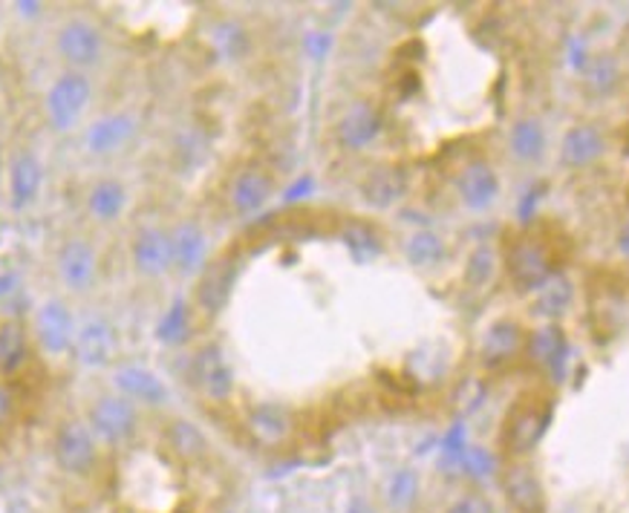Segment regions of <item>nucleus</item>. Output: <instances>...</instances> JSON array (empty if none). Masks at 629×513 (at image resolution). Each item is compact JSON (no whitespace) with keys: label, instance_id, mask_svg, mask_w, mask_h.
Instances as JSON below:
<instances>
[{"label":"nucleus","instance_id":"cd10ccee","mask_svg":"<svg viewBox=\"0 0 629 513\" xmlns=\"http://www.w3.org/2000/svg\"><path fill=\"white\" fill-rule=\"evenodd\" d=\"M127 208V191L119 180L93 182L87 194V210L96 223H116Z\"/></svg>","mask_w":629,"mask_h":513},{"label":"nucleus","instance_id":"f3484780","mask_svg":"<svg viewBox=\"0 0 629 513\" xmlns=\"http://www.w3.org/2000/svg\"><path fill=\"white\" fill-rule=\"evenodd\" d=\"M133 269L145 277H162L165 272L173 269L171 251V231L159 226H145L133 237Z\"/></svg>","mask_w":629,"mask_h":513},{"label":"nucleus","instance_id":"6e6552de","mask_svg":"<svg viewBox=\"0 0 629 513\" xmlns=\"http://www.w3.org/2000/svg\"><path fill=\"white\" fill-rule=\"evenodd\" d=\"M188 375L209 401H228L234 396V369L217 343H205L196 350Z\"/></svg>","mask_w":629,"mask_h":513},{"label":"nucleus","instance_id":"4c0bfd02","mask_svg":"<svg viewBox=\"0 0 629 513\" xmlns=\"http://www.w3.org/2000/svg\"><path fill=\"white\" fill-rule=\"evenodd\" d=\"M445 513H494V502L480 490H468V493L453 499L451 505L445 508Z\"/></svg>","mask_w":629,"mask_h":513},{"label":"nucleus","instance_id":"39448f33","mask_svg":"<svg viewBox=\"0 0 629 513\" xmlns=\"http://www.w3.org/2000/svg\"><path fill=\"white\" fill-rule=\"evenodd\" d=\"M136 424H139V412L125 396H101L87 412V428L93 430L96 442L110 444V447L125 444L136 433Z\"/></svg>","mask_w":629,"mask_h":513},{"label":"nucleus","instance_id":"c756f323","mask_svg":"<svg viewBox=\"0 0 629 513\" xmlns=\"http://www.w3.org/2000/svg\"><path fill=\"white\" fill-rule=\"evenodd\" d=\"M165 442H168V447H171L182 461H200L205 459V453H209V438H205V433L196 428L194 421H171L168 430H165Z\"/></svg>","mask_w":629,"mask_h":513},{"label":"nucleus","instance_id":"1a4fd4ad","mask_svg":"<svg viewBox=\"0 0 629 513\" xmlns=\"http://www.w3.org/2000/svg\"><path fill=\"white\" fill-rule=\"evenodd\" d=\"M526 350V329L520 320L497 318L491 320L480 338V364L482 369H503L517 361Z\"/></svg>","mask_w":629,"mask_h":513},{"label":"nucleus","instance_id":"0eeeda50","mask_svg":"<svg viewBox=\"0 0 629 513\" xmlns=\"http://www.w3.org/2000/svg\"><path fill=\"white\" fill-rule=\"evenodd\" d=\"M55 49L61 55L64 64H70L72 72H81L87 67H96L104 55V38H101L99 26L85 21V18H72L55 35Z\"/></svg>","mask_w":629,"mask_h":513},{"label":"nucleus","instance_id":"37998d69","mask_svg":"<svg viewBox=\"0 0 629 513\" xmlns=\"http://www.w3.org/2000/svg\"><path fill=\"white\" fill-rule=\"evenodd\" d=\"M18 9H24V15H35V9H41V3H18Z\"/></svg>","mask_w":629,"mask_h":513},{"label":"nucleus","instance_id":"4be33fe9","mask_svg":"<svg viewBox=\"0 0 629 513\" xmlns=\"http://www.w3.org/2000/svg\"><path fill=\"white\" fill-rule=\"evenodd\" d=\"M119 350L116 341V329L110 327L108 320L93 318L81 323L76 332V343H72V352H76V358L81 361L85 366H108L113 361Z\"/></svg>","mask_w":629,"mask_h":513},{"label":"nucleus","instance_id":"58836bf2","mask_svg":"<svg viewBox=\"0 0 629 513\" xmlns=\"http://www.w3.org/2000/svg\"><path fill=\"white\" fill-rule=\"evenodd\" d=\"M347 513H375L373 502L364 497H352L350 505H347Z\"/></svg>","mask_w":629,"mask_h":513},{"label":"nucleus","instance_id":"4468645a","mask_svg":"<svg viewBox=\"0 0 629 513\" xmlns=\"http://www.w3.org/2000/svg\"><path fill=\"white\" fill-rule=\"evenodd\" d=\"M58 277L70 292H87L99 281V254L87 240H67L55 256Z\"/></svg>","mask_w":629,"mask_h":513},{"label":"nucleus","instance_id":"b1692460","mask_svg":"<svg viewBox=\"0 0 629 513\" xmlns=\"http://www.w3.org/2000/svg\"><path fill=\"white\" fill-rule=\"evenodd\" d=\"M136 130H139V122L133 113H110V116L96 118L93 125L87 127L85 145L90 153L108 156L113 150L125 148L127 141L136 136Z\"/></svg>","mask_w":629,"mask_h":513},{"label":"nucleus","instance_id":"c9c22d12","mask_svg":"<svg viewBox=\"0 0 629 513\" xmlns=\"http://www.w3.org/2000/svg\"><path fill=\"white\" fill-rule=\"evenodd\" d=\"M497 249L494 246H476L471 254H468L465 263V283L471 288H485L491 281H494V274H497Z\"/></svg>","mask_w":629,"mask_h":513},{"label":"nucleus","instance_id":"72a5a7b5","mask_svg":"<svg viewBox=\"0 0 629 513\" xmlns=\"http://www.w3.org/2000/svg\"><path fill=\"white\" fill-rule=\"evenodd\" d=\"M26 361V332L18 320L0 323V373H15Z\"/></svg>","mask_w":629,"mask_h":513},{"label":"nucleus","instance_id":"7ed1b4c3","mask_svg":"<svg viewBox=\"0 0 629 513\" xmlns=\"http://www.w3.org/2000/svg\"><path fill=\"white\" fill-rule=\"evenodd\" d=\"M549 421H552L549 407L537 404V401L514 407L503 428V447L508 453V459H529L543 442Z\"/></svg>","mask_w":629,"mask_h":513},{"label":"nucleus","instance_id":"f8f14e48","mask_svg":"<svg viewBox=\"0 0 629 513\" xmlns=\"http://www.w3.org/2000/svg\"><path fill=\"white\" fill-rule=\"evenodd\" d=\"M237 274H240V263L232 260V256H223L217 263L205 265L200 274V283H196V306L205 315H211V318H217L220 311L228 306V300H232L234 286H237Z\"/></svg>","mask_w":629,"mask_h":513},{"label":"nucleus","instance_id":"9d476101","mask_svg":"<svg viewBox=\"0 0 629 513\" xmlns=\"http://www.w3.org/2000/svg\"><path fill=\"white\" fill-rule=\"evenodd\" d=\"M453 187H457L459 203L465 205L468 210H488L491 205L499 200V173L494 171V164L488 159H471L459 168L457 180H453Z\"/></svg>","mask_w":629,"mask_h":513},{"label":"nucleus","instance_id":"dca6fc26","mask_svg":"<svg viewBox=\"0 0 629 513\" xmlns=\"http://www.w3.org/2000/svg\"><path fill=\"white\" fill-rule=\"evenodd\" d=\"M76 320H72V311L67 309L64 300H44L35 315V334H38V343L44 346V352L49 355H64V352L72 350L76 343Z\"/></svg>","mask_w":629,"mask_h":513},{"label":"nucleus","instance_id":"a211bd4d","mask_svg":"<svg viewBox=\"0 0 629 513\" xmlns=\"http://www.w3.org/2000/svg\"><path fill=\"white\" fill-rule=\"evenodd\" d=\"M171 251H173V272L182 277L202 274L209 265V233L194 219H182L171 228Z\"/></svg>","mask_w":629,"mask_h":513},{"label":"nucleus","instance_id":"423d86ee","mask_svg":"<svg viewBox=\"0 0 629 513\" xmlns=\"http://www.w3.org/2000/svg\"><path fill=\"white\" fill-rule=\"evenodd\" d=\"M499 490L514 513H546L543 479L526 459H508L499 470Z\"/></svg>","mask_w":629,"mask_h":513},{"label":"nucleus","instance_id":"393cba45","mask_svg":"<svg viewBox=\"0 0 629 513\" xmlns=\"http://www.w3.org/2000/svg\"><path fill=\"white\" fill-rule=\"evenodd\" d=\"M44 185V164L38 162V156L24 150L18 153L9 164V203L12 208H30L41 194Z\"/></svg>","mask_w":629,"mask_h":513},{"label":"nucleus","instance_id":"20e7f679","mask_svg":"<svg viewBox=\"0 0 629 513\" xmlns=\"http://www.w3.org/2000/svg\"><path fill=\"white\" fill-rule=\"evenodd\" d=\"M55 465L61 467L67 476H87L96 470L99 461V442L93 430L85 421H64L53 442Z\"/></svg>","mask_w":629,"mask_h":513},{"label":"nucleus","instance_id":"79ce46f5","mask_svg":"<svg viewBox=\"0 0 629 513\" xmlns=\"http://www.w3.org/2000/svg\"><path fill=\"white\" fill-rule=\"evenodd\" d=\"M15 274H0V297H7L9 292H15Z\"/></svg>","mask_w":629,"mask_h":513},{"label":"nucleus","instance_id":"e433bc0d","mask_svg":"<svg viewBox=\"0 0 629 513\" xmlns=\"http://www.w3.org/2000/svg\"><path fill=\"white\" fill-rule=\"evenodd\" d=\"M618 76H621L618 61L609 58V55H600V58H595V61L589 64V70H586V87H589L595 95L613 93L615 84H618Z\"/></svg>","mask_w":629,"mask_h":513},{"label":"nucleus","instance_id":"c85d7f7f","mask_svg":"<svg viewBox=\"0 0 629 513\" xmlns=\"http://www.w3.org/2000/svg\"><path fill=\"white\" fill-rule=\"evenodd\" d=\"M448 256V246L436 231L430 228H422V231H413L407 240H404V260L413 265V269H436V265L445 263Z\"/></svg>","mask_w":629,"mask_h":513},{"label":"nucleus","instance_id":"ddd939ff","mask_svg":"<svg viewBox=\"0 0 629 513\" xmlns=\"http://www.w3.org/2000/svg\"><path fill=\"white\" fill-rule=\"evenodd\" d=\"M246 430L255 438V444H260L266 451H274V447H283L292 438L295 419H292L289 407L274 404V401H260L246 412Z\"/></svg>","mask_w":629,"mask_h":513},{"label":"nucleus","instance_id":"6ab92c4d","mask_svg":"<svg viewBox=\"0 0 629 513\" xmlns=\"http://www.w3.org/2000/svg\"><path fill=\"white\" fill-rule=\"evenodd\" d=\"M381 136V116L373 104L356 102L335 125V141L350 153H361Z\"/></svg>","mask_w":629,"mask_h":513},{"label":"nucleus","instance_id":"f03ea898","mask_svg":"<svg viewBox=\"0 0 629 513\" xmlns=\"http://www.w3.org/2000/svg\"><path fill=\"white\" fill-rule=\"evenodd\" d=\"M93 99V84L85 72H64L47 90V118L55 130H72Z\"/></svg>","mask_w":629,"mask_h":513},{"label":"nucleus","instance_id":"a878e982","mask_svg":"<svg viewBox=\"0 0 629 513\" xmlns=\"http://www.w3.org/2000/svg\"><path fill=\"white\" fill-rule=\"evenodd\" d=\"M407 194V176L398 168H375L361 182V203L373 210H387Z\"/></svg>","mask_w":629,"mask_h":513},{"label":"nucleus","instance_id":"f257e3e1","mask_svg":"<svg viewBox=\"0 0 629 513\" xmlns=\"http://www.w3.org/2000/svg\"><path fill=\"white\" fill-rule=\"evenodd\" d=\"M505 272L520 295H535L558 269H554L552 254L543 242L535 240V237H520L505 251Z\"/></svg>","mask_w":629,"mask_h":513},{"label":"nucleus","instance_id":"f704fd0d","mask_svg":"<svg viewBox=\"0 0 629 513\" xmlns=\"http://www.w3.org/2000/svg\"><path fill=\"white\" fill-rule=\"evenodd\" d=\"M341 242L347 246V251L352 254L356 263H370L375 256L381 254V240L379 231L373 226H367V223H350V226L341 231Z\"/></svg>","mask_w":629,"mask_h":513},{"label":"nucleus","instance_id":"2eb2a0df","mask_svg":"<svg viewBox=\"0 0 629 513\" xmlns=\"http://www.w3.org/2000/svg\"><path fill=\"white\" fill-rule=\"evenodd\" d=\"M274 194L272 173L249 164L243 171L234 173L232 185H228V205L237 217H255L257 210H263L266 203Z\"/></svg>","mask_w":629,"mask_h":513},{"label":"nucleus","instance_id":"9b49d317","mask_svg":"<svg viewBox=\"0 0 629 513\" xmlns=\"http://www.w3.org/2000/svg\"><path fill=\"white\" fill-rule=\"evenodd\" d=\"M526 358L552 375V381L560 384L566 378V361H569V341L563 329L558 323H543V327L531 329L526 334Z\"/></svg>","mask_w":629,"mask_h":513},{"label":"nucleus","instance_id":"2f4dec72","mask_svg":"<svg viewBox=\"0 0 629 513\" xmlns=\"http://www.w3.org/2000/svg\"><path fill=\"white\" fill-rule=\"evenodd\" d=\"M211 47L217 49L220 58L237 61L249 53V32L237 21H217L211 26Z\"/></svg>","mask_w":629,"mask_h":513},{"label":"nucleus","instance_id":"7c9ffc66","mask_svg":"<svg viewBox=\"0 0 629 513\" xmlns=\"http://www.w3.org/2000/svg\"><path fill=\"white\" fill-rule=\"evenodd\" d=\"M419 490H422V479L413 467H398L393 470L384 485V502L393 513H407L416 508L419 502Z\"/></svg>","mask_w":629,"mask_h":513},{"label":"nucleus","instance_id":"5701e85b","mask_svg":"<svg viewBox=\"0 0 629 513\" xmlns=\"http://www.w3.org/2000/svg\"><path fill=\"white\" fill-rule=\"evenodd\" d=\"M575 306V283L563 272H554L543 286L531 295V318L543 320V323H558L560 318H566Z\"/></svg>","mask_w":629,"mask_h":513},{"label":"nucleus","instance_id":"a19ab883","mask_svg":"<svg viewBox=\"0 0 629 513\" xmlns=\"http://www.w3.org/2000/svg\"><path fill=\"white\" fill-rule=\"evenodd\" d=\"M615 246H618V251H621V254L629 260V219L621 226V231H618V240H615Z\"/></svg>","mask_w":629,"mask_h":513},{"label":"nucleus","instance_id":"412c9836","mask_svg":"<svg viewBox=\"0 0 629 513\" xmlns=\"http://www.w3.org/2000/svg\"><path fill=\"white\" fill-rule=\"evenodd\" d=\"M113 381H116L119 392H122L127 401H133V404L162 407L165 401L171 398L168 384H165L154 369H148V366H136V364L119 366L116 375H113Z\"/></svg>","mask_w":629,"mask_h":513},{"label":"nucleus","instance_id":"bb28decb","mask_svg":"<svg viewBox=\"0 0 629 513\" xmlns=\"http://www.w3.org/2000/svg\"><path fill=\"white\" fill-rule=\"evenodd\" d=\"M546 145H549V139H546V127L543 122L535 116L517 118L512 125V130H508V150H512L514 159L523 164L540 162L546 156Z\"/></svg>","mask_w":629,"mask_h":513},{"label":"nucleus","instance_id":"ea45409f","mask_svg":"<svg viewBox=\"0 0 629 513\" xmlns=\"http://www.w3.org/2000/svg\"><path fill=\"white\" fill-rule=\"evenodd\" d=\"M9 412H12V396H9V389L0 384V424L9 419Z\"/></svg>","mask_w":629,"mask_h":513},{"label":"nucleus","instance_id":"473e14b6","mask_svg":"<svg viewBox=\"0 0 629 513\" xmlns=\"http://www.w3.org/2000/svg\"><path fill=\"white\" fill-rule=\"evenodd\" d=\"M191 332V306H188L186 297H177L165 315L156 323V341L168 343V346H177L182 343Z\"/></svg>","mask_w":629,"mask_h":513},{"label":"nucleus","instance_id":"aec40b11","mask_svg":"<svg viewBox=\"0 0 629 513\" xmlns=\"http://www.w3.org/2000/svg\"><path fill=\"white\" fill-rule=\"evenodd\" d=\"M606 153V136L598 125H575L569 127L560 139V162L569 171H583L600 162Z\"/></svg>","mask_w":629,"mask_h":513}]
</instances>
